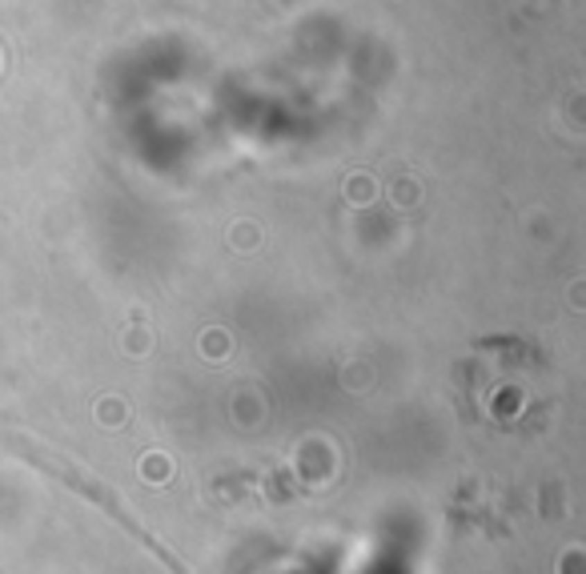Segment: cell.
Listing matches in <instances>:
<instances>
[{"instance_id":"6da1fadb","label":"cell","mask_w":586,"mask_h":574,"mask_svg":"<svg viewBox=\"0 0 586 574\" xmlns=\"http://www.w3.org/2000/svg\"><path fill=\"white\" fill-rule=\"evenodd\" d=\"M28 462H33V466H40V470H49L53 478H60L64 486H69V490H73V494L89 498L93 506H101V510L113 518V522L121 526V530H125V534L137 538V542H141V546H145L153 558H157V562H165L173 574H189V566H185V562H181L177 555H173L165 542H157V538H153L149 530H145V526H141V522H137L129 510H125V502H121V498H117L109 486H105V482H96L93 474H85L80 466H73V462L57 458V454H49V450H33V454H28Z\"/></svg>"}]
</instances>
